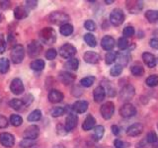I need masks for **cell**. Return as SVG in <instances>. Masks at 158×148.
<instances>
[{"label": "cell", "mask_w": 158, "mask_h": 148, "mask_svg": "<svg viewBox=\"0 0 158 148\" xmlns=\"http://www.w3.org/2000/svg\"><path fill=\"white\" fill-rule=\"evenodd\" d=\"M6 49V42L2 35H0V53H3Z\"/></svg>", "instance_id": "c3c4849f"}, {"label": "cell", "mask_w": 158, "mask_h": 148, "mask_svg": "<svg viewBox=\"0 0 158 148\" xmlns=\"http://www.w3.org/2000/svg\"><path fill=\"white\" fill-rule=\"evenodd\" d=\"M135 89L132 85H126L125 87L122 88V90L120 92V99L122 101H125V102H127L130 101L131 99L135 96Z\"/></svg>", "instance_id": "ba28073f"}, {"label": "cell", "mask_w": 158, "mask_h": 148, "mask_svg": "<svg viewBox=\"0 0 158 148\" xmlns=\"http://www.w3.org/2000/svg\"><path fill=\"white\" fill-rule=\"evenodd\" d=\"M131 60V54L128 51H120L118 52L117 56V64L121 65L123 67H125L127 65V63Z\"/></svg>", "instance_id": "e0dca14e"}, {"label": "cell", "mask_w": 158, "mask_h": 148, "mask_svg": "<svg viewBox=\"0 0 158 148\" xmlns=\"http://www.w3.org/2000/svg\"><path fill=\"white\" fill-rule=\"evenodd\" d=\"M84 60L87 63L90 64H96L100 60V54H98L95 51H86L83 56Z\"/></svg>", "instance_id": "ffe728a7"}, {"label": "cell", "mask_w": 158, "mask_h": 148, "mask_svg": "<svg viewBox=\"0 0 158 148\" xmlns=\"http://www.w3.org/2000/svg\"><path fill=\"white\" fill-rule=\"evenodd\" d=\"M142 59H143V61H144V63L149 68L155 67L157 59L155 58V56H153L152 53H150V52H144V53L142 54Z\"/></svg>", "instance_id": "603a6c76"}, {"label": "cell", "mask_w": 158, "mask_h": 148, "mask_svg": "<svg viewBox=\"0 0 158 148\" xmlns=\"http://www.w3.org/2000/svg\"><path fill=\"white\" fill-rule=\"evenodd\" d=\"M65 108L63 107H56L53 108L52 110V116L53 117H60L62 115H64V113H65Z\"/></svg>", "instance_id": "60d3db41"}, {"label": "cell", "mask_w": 158, "mask_h": 148, "mask_svg": "<svg viewBox=\"0 0 158 148\" xmlns=\"http://www.w3.org/2000/svg\"><path fill=\"white\" fill-rule=\"evenodd\" d=\"M28 16V11L24 6H18L14 10V17L17 20H22Z\"/></svg>", "instance_id": "d4e9b609"}, {"label": "cell", "mask_w": 158, "mask_h": 148, "mask_svg": "<svg viewBox=\"0 0 158 148\" xmlns=\"http://www.w3.org/2000/svg\"><path fill=\"white\" fill-rule=\"evenodd\" d=\"M105 3H107V4H112V3H114V0H106Z\"/></svg>", "instance_id": "91938a15"}, {"label": "cell", "mask_w": 158, "mask_h": 148, "mask_svg": "<svg viewBox=\"0 0 158 148\" xmlns=\"http://www.w3.org/2000/svg\"><path fill=\"white\" fill-rule=\"evenodd\" d=\"M59 54L65 59H71L76 54V48L70 43H65L59 48Z\"/></svg>", "instance_id": "5b68a950"}, {"label": "cell", "mask_w": 158, "mask_h": 148, "mask_svg": "<svg viewBox=\"0 0 158 148\" xmlns=\"http://www.w3.org/2000/svg\"><path fill=\"white\" fill-rule=\"evenodd\" d=\"M157 134L155 131H149L146 134V137H145V140L147 143H150V144H153L156 140H157Z\"/></svg>", "instance_id": "7bdbcfd3"}, {"label": "cell", "mask_w": 158, "mask_h": 148, "mask_svg": "<svg viewBox=\"0 0 158 148\" xmlns=\"http://www.w3.org/2000/svg\"><path fill=\"white\" fill-rule=\"evenodd\" d=\"M87 109H88V102L87 101H83V100L76 101L71 107V110L73 112L77 113H85L87 111Z\"/></svg>", "instance_id": "ac0fdd59"}, {"label": "cell", "mask_w": 158, "mask_h": 148, "mask_svg": "<svg viewBox=\"0 0 158 148\" xmlns=\"http://www.w3.org/2000/svg\"><path fill=\"white\" fill-rule=\"evenodd\" d=\"M123 66L121 65H118V64L116 63V65H114L112 68H111V70H110V74L112 76L114 77H118V76H120L122 72H123Z\"/></svg>", "instance_id": "f35d334b"}, {"label": "cell", "mask_w": 158, "mask_h": 148, "mask_svg": "<svg viewBox=\"0 0 158 148\" xmlns=\"http://www.w3.org/2000/svg\"><path fill=\"white\" fill-rule=\"evenodd\" d=\"M105 96H106V90L103 86H98L93 92L94 101L96 103L103 102V100L105 99Z\"/></svg>", "instance_id": "44dd1931"}, {"label": "cell", "mask_w": 158, "mask_h": 148, "mask_svg": "<svg viewBox=\"0 0 158 148\" xmlns=\"http://www.w3.org/2000/svg\"><path fill=\"white\" fill-rule=\"evenodd\" d=\"M84 41H85V43L91 47H95L96 44H97L96 38L94 37L92 34H85L84 35Z\"/></svg>", "instance_id": "1f68e13d"}, {"label": "cell", "mask_w": 158, "mask_h": 148, "mask_svg": "<svg viewBox=\"0 0 158 148\" xmlns=\"http://www.w3.org/2000/svg\"><path fill=\"white\" fill-rule=\"evenodd\" d=\"M100 112H101V115H102L103 118H105V120H110V118L113 117L114 113H115V105H114L113 102H107L101 106Z\"/></svg>", "instance_id": "8992f818"}, {"label": "cell", "mask_w": 158, "mask_h": 148, "mask_svg": "<svg viewBox=\"0 0 158 148\" xmlns=\"http://www.w3.org/2000/svg\"><path fill=\"white\" fill-rule=\"evenodd\" d=\"M131 71L135 76H142L144 74V69L140 65H133L131 68Z\"/></svg>", "instance_id": "ab89813d"}, {"label": "cell", "mask_w": 158, "mask_h": 148, "mask_svg": "<svg viewBox=\"0 0 158 148\" xmlns=\"http://www.w3.org/2000/svg\"><path fill=\"white\" fill-rule=\"evenodd\" d=\"M0 143L7 148H11L13 147L14 143H15V138L12 134H10L8 132H2L0 134Z\"/></svg>", "instance_id": "4fadbf2b"}, {"label": "cell", "mask_w": 158, "mask_h": 148, "mask_svg": "<svg viewBox=\"0 0 158 148\" xmlns=\"http://www.w3.org/2000/svg\"><path fill=\"white\" fill-rule=\"evenodd\" d=\"M114 145H115L116 148H126V143L122 141L121 139H116L114 141Z\"/></svg>", "instance_id": "f5cc1de1"}, {"label": "cell", "mask_w": 158, "mask_h": 148, "mask_svg": "<svg viewBox=\"0 0 158 148\" xmlns=\"http://www.w3.org/2000/svg\"><path fill=\"white\" fill-rule=\"evenodd\" d=\"M9 60L6 57L0 58V73H6L9 70Z\"/></svg>", "instance_id": "836d02e7"}, {"label": "cell", "mask_w": 158, "mask_h": 148, "mask_svg": "<svg viewBox=\"0 0 158 148\" xmlns=\"http://www.w3.org/2000/svg\"><path fill=\"white\" fill-rule=\"evenodd\" d=\"M118 52L117 51H109L105 56V61L107 64H112L117 60Z\"/></svg>", "instance_id": "e575fe53"}, {"label": "cell", "mask_w": 158, "mask_h": 148, "mask_svg": "<svg viewBox=\"0 0 158 148\" xmlns=\"http://www.w3.org/2000/svg\"><path fill=\"white\" fill-rule=\"evenodd\" d=\"M23 122V118L18 115H12L10 117V123L13 126H20Z\"/></svg>", "instance_id": "8d00e7d4"}, {"label": "cell", "mask_w": 158, "mask_h": 148, "mask_svg": "<svg viewBox=\"0 0 158 148\" xmlns=\"http://www.w3.org/2000/svg\"><path fill=\"white\" fill-rule=\"evenodd\" d=\"M125 21V14L121 9H114L110 14V22L114 26H120Z\"/></svg>", "instance_id": "277c9868"}, {"label": "cell", "mask_w": 158, "mask_h": 148, "mask_svg": "<svg viewBox=\"0 0 158 148\" xmlns=\"http://www.w3.org/2000/svg\"><path fill=\"white\" fill-rule=\"evenodd\" d=\"M78 66H79V60L77 58L69 59V60L66 61L65 64H64V67H65L66 69H68V70H72V71L77 70Z\"/></svg>", "instance_id": "f546056e"}, {"label": "cell", "mask_w": 158, "mask_h": 148, "mask_svg": "<svg viewBox=\"0 0 158 148\" xmlns=\"http://www.w3.org/2000/svg\"><path fill=\"white\" fill-rule=\"evenodd\" d=\"M10 2L9 1H1L0 2V7H1L2 9H7L10 7Z\"/></svg>", "instance_id": "9f6ffc18"}, {"label": "cell", "mask_w": 158, "mask_h": 148, "mask_svg": "<svg viewBox=\"0 0 158 148\" xmlns=\"http://www.w3.org/2000/svg\"><path fill=\"white\" fill-rule=\"evenodd\" d=\"M108 84H107V89H108V95L109 96H111V97H113V96H115L116 95V91H115V89H114L112 86H111V84H110V82H107Z\"/></svg>", "instance_id": "db71d44e"}, {"label": "cell", "mask_w": 158, "mask_h": 148, "mask_svg": "<svg viewBox=\"0 0 158 148\" xmlns=\"http://www.w3.org/2000/svg\"><path fill=\"white\" fill-rule=\"evenodd\" d=\"M48 21L51 22L52 24L62 26V25L67 24V22L69 21V16L67 14L63 13V12L56 11V12H52L48 16Z\"/></svg>", "instance_id": "7a4b0ae2"}, {"label": "cell", "mask_w": 158, "mask_h": 148, "mask_svg": "<svg viewBox=\"0 0 158 148\" xmlns=\"http://www.w3.org/2000/svg\"><path fill=\"white\" fill-rule=\"evenodd\" d=\"M33 99H34V97L32 95H27L25 98H23V102H24L25 107H28L29 105H31V103L33 102Z\"/></svg>", "instance_id": "816d5d0a"}, {"label": "cell", "mask_w": 158, "mask_h": 148, "mask_svg": "<svg viewBox=\"0 0 158 148\" xmlns=\"http://www.w3.org/2000/svg\"><path fill=\"white\" fill-rule=\"evenodd\" d=\"M133 34H135V28L132 26H127L123 31V38H130V37L133 36Z\"/></svg>", "instance_id": "ee69618b"}, {"label": "cell", "mask_w": 158, "mask_h": 148, "mask_svg": "<svg viewBox=\"0 0 158 148\" xmlns=\"http://www.w3.org/2000/svg\"><path fill=\"white\" fill-rule=\"evenodd\" d=\"M151 148H158V138H157V140L152 144Z\"/></svg>", "instance_id": "680465c9"}, {"label": "cell", "mask_w": 158, "mask_h": 148, "mask_svg": "<svg viewBox=\"0 0 158 148\" xmlns=\"http://www.w3.org/2000/svg\"><path fill=\"white\" fill-rule=\"evenodd\" d=\"M0 22H1V14H0Z\"/></svg>", "instance_id": "94428289"}, {"label": "cell", "mask_w": 158, "mask_h": 148, "mask_svg": "<svg viewBox=\"0 0 158 148\" xmlns=\"http://www.w3.org/2000/svg\"><path fill=\"white\" fill-rule=\"evenodd\" d=\"M101 46H102L103 49L110 51L114 47H115L116 41H115V39L111 36H105L101 41Z\"/></svg>", "instance_id": "2e32d148"}, {"label": "cell", "mask_w": 158, "mask_h": 148, "mask_svg": "<svg viewBox=\"0 0 158 148\" xmlns=\"http://www.w3.org/2000/svg\"><path fill=\"white\" fill-rule=\"evenodd\" d=\"M84 27H85V29H87L88 31H95L96 30V24L94 21H92V20H87V21L84 23Z\"/></svg>", "instance_id": "f6af8a7d"}, {"label": "cell", "mask_w": 158, "mask_h": 148, "mask_svg": "<svg viewBox=\"0 0 158 148\" xmlns=\"http://www.w3.org/2000/svg\"><path fill=\"white\" fill-rule=\"evenodd\" d=\"M43 49L42 44L37 41H33L28 44L27 47V52L30 57H36L41 53Z\"/></svg>", "instance_id": "9c48e42d"}, {"label": "cell", "mask_w": 158, "mask_h": 148, "mask_svg": "<svg viewBox=\"0 0 158 148\" xmlns=\"http://www.w3.org/2000/svg\"><path fill=\"white\" fill-rule=\"evenodd\" d=\"M8 120L4 116L0 115V128H5L8 126Z\"/></svg>", "instance_id": "681fc988"}, {"label": "cell", "mask_w": 158, "mask_h": 148, "mask_svg": "<svg viewBox=\"0 0 158 148\" xmlns=\"http://www.w3.org/2000/svg\"><path fill=\"white\" fill-rule=\"evenodd\" d=\"M59 80H60L64 85H70L75 80V76L67 71H60L59 72Z\"/></svg>", "instance_id": "d6986e66"}, {"label": "cell", "mask_w": 158, "mask_h": 148, "mask_svg": "<svg viewBox=\"0 0 158 148\" xmlns=\"http://www.w3.org/2000/svg\"><path fill=\"white\" fill-rule=\"evenodd\" d=\"M44 65H46V63H44V61L43 60V59H36V60L31 62L30 67H31L35 71H41L44 68Z\"/></svg>", "instance_id": "f1b7e54d"}, {"label": "cell", "mask_w": 158, "mask_h": 148, "mask_svg": "<svg viewBox=\"0 0 158 148\" xmlns=\"http://www.w3.org/2000/svg\"><path fill=\"white\" fill-rule=\"evenodd\" d=\"M35 142L34 140H29V139H23L21 142H20V146L23 147V148H30L34 146Z\"/></svg>", "instance_id": "7dc6e473"}, {"label": "cell", "mask_w": 158, "mask_h": 148, "mask_svg": "<svg viewBox=\"0 0 158 148\" xmlns=\"http://www.w3.org/2000/svg\"><path fill=\"white\" fill-rule=\"evenodd\" d=\"M56 56H57V51L54 48H49L46 52V57L48 60H52V59L56 57Z\"/></svg>", "instance_id": "bcb514c9"}, {"label": "cell", "mask_w": 158, "mask_h": 148, "mask_svg": "<svg viewBox=\"0 0 158 148\" xmlns=\"http://www.w3.org/2000/svg\"><path fill=\"white\" fill-rule=\"evenodd\" d=\"M104 132H105V128L102 125H98L94 128L93 134H92V138L94 141H99L102 139V137L104 135Z\"/></svg>", "instance_id": "484cf974"}, {"label": "cell", "mask_w": 158, "mask_h": 148, "mask_svg": "<svg viewBox=\"0 0 158 148\" xmlns=\"http://www.w3.org/2000/svg\"><path fill=\"white\" fill-rule=\"evenodd\" d=\"M126 3L127 9L131 14H136L141 11V9L143 8V2L138 1V0H131V1L130 0V1H127Z\"/></svg>", "instance_id": "7c38bea8"}, {"label": "cell", "mask_w": 158, "mask_h": 148, "mask_svg": "<svg viewBox=\"0 0 158 148\" xmlns=\"http://www.w3.org/2000/svg\"><path fill=\"white\" fill-rule=\"evenodd\" d=\"M59 32L62 35V36H70V35L73 33V27L71 26L70 24H65V25H62L59 28Z\"/></svg>", "instance_id": "4dcf8cb0"}, {"label": "cell", "mask_w": 158, "mask_h": 148, "mask_svg": "<svg viewBox=\"0 0 158 148\" xmlns=\"http://www.w3.org/2000/svg\"><path fill=\"white\" fill-rule=\"evenodd\" d=\"M26 7H28L29 9H34V8H36L37 7V5H38V1H36V0H27L26 1Z\"/></svg>", "instance_id": "f907efd6"}, {"label": "cell", "mask_w": 158, "mask_h": 148, "mask_svg": "<svg viewBox=\"0 0 158 148\" xmlns=\"http://www.w3.org/2000/svg\"><path fill=\"white\" fill-rule=\"evenodd\" d=\"M149 44L152 48H156L158 49V39H152L149 42Z\"/></svg>", "instance_id": "11a10c76"}, {"label": "cell", "mask_w": 158, "mask_h": 148, "mask_svg": "<svg viewBox=\"0 0 158 148\" xmlns=\"http://www.w3.org/2000/svg\"><path fill=\"white\" fill-rule=\"evenodd\" d=\"M48 98L51 103L57 104V103H60L63 100V94L58 90H52L48 93Z\"/></svg>", "instance_id": "7402d4cb"}, {"label": "cell", "mask_w": 158, "mask_h": 148, "mask_svg": "<svg viewBox=\"0 0 158 148\" xmlns=\"http://www.w3.org/2000/svg\"><path fill=\"white\" fill-rule=\"evenodd\" d=\"M157 127H158V125H157Z\"/></svg>", "instance_id": "6125c7cd"}, {"label": "cell", "mask_w": 158, "mask_h": 148, "mask_svg": "<svg viewBox=\"0 0 158 148\" xmlns=\"http://www.w3.org/2000/svg\"><path fill=\"white\" fill-rule=\"evenodd\" d=\"M77 122H78V117L76 115H74V113H68L65 120V125H64L66 131H70L73 128H75L77 125Z\"/></svg>", "instance_id": "9a60e30c"}, {"label": "cell", "mask_w": 158, "mask_h": 148, "mask_svg": "<svg viewBox=\"0 0 158 148\" xmlns=\"http://www.w3.org/2000/svg\"><path fill=\"white\" fill-rule=\"evenodd\" d=\"M120 115L123 117H126V118L135 117L136 115V109L132 104L126 103V104H123L120 109Z\"/></svg>", "instance_id": "52a82bcc"}, {"label": "cell", "mask_w": 158, "mask_h": 148, "mask_svg": "<svg viewBox=\"0 0 158 148\" xmlns=\"http://www.w3.org/2000/svg\"><path fill=\"white\" fill-rule=\"evenodd\" d=\"M25 56V48L21 44H16L11 51V60L15 63H21Z\"/></svg>", "instance_id": "3957f363"}, {"label": "cell", "mask_w": 158, "mask_h": 148, "mask_svg": "<svg viewBox=\"0 0 158 148\" xmlns=\"http://www.w3.org/2000/svg\"><path fill=\"white\" fill-rule=\"evenodd\" d=\"M40 133V130L37 125H30L25 130L23 136L24 139H29V140H35L37 139Z\"/></svg>", "instance_id": "30bf717a"}, {"label": "cell", "mask_w": 158, "mask_h": 148, "mask_svg": "<svg viewBox=\"0 0 158 148\" xmlns=\"http://www.w3.org/2000/svg\"><path fill=\"white\" fill-rule=\"evenodd\" d=\"M143 131V125H141V123L137 122V123H133V125H131V126L127 127V134L128 136H138L139 134H141Z\"/></svg>", "instance_id": "5bb4252c"}, {"label": "cell", "mask_w": 158, "mask_h": 148, "mask_svg": "<svg viewBox=\"0 0 158 148\" xmlns=\"http://www.w3.org/2000/svg\"><path fill=\"white\" fill-rule=\"evenodd\" d=\"M9 106L15 111H21L22 108L25 107L24 102L21 99H12V100L9 102Z\"/></svg>", "instance_id": "83f0119b"}, {"label": "cell", "mask_w": 158, "mask_h": 148, "mask_svg": "<svg viewBox=\"0 0 158 148\" xmlns=\"http://www.w3.org/2000/svg\"><path fill=\"white\" fill-rule=\"evenodd\" d=\"M41 117H42V113L40 110H35L33 111L30 115L28 116V121H38L41 120Z\"/></svg>", "instance_id": "d6a6232c"}, {"label": "cell", "mask_w": 158, "mask_h": 148, "mask_svg": "<svg viewBox=\"0 0 158 148\" xmlns=\"http://www.w3.org/2000/svg\"><path fill=\"white\" fill-rule=\"evenodd\" d=\"M10 90H11V92L14 95H21L25 90L24 84L21 79H19V78L13 79L11 84H10Z\"/></svg>", "instance_id": "8fae6325"}, {"label": "cell", "mask_w": 158, "mask_h": 148, "mask_svg": "<svg viewBox=\"0 0 158 148\" xmlns=\"http://www.w3.org/2000/svg\"><path fill=\"white\" fill-rule=\"evenodd\" d=\"M112 130H113V133L115 135H118V133H120V128H118V126H117V125H113Z\"/></svg>", "instance_id": "6f0895ef"}, {"label": "cell", "mask_w": 158, "mask_h": 148, "mask_svg": "<svg viewBox=\"0 0 158 148\" xmlns=\"http://www.w3.org/2000/svg\"><path fill=\"white\" fill-rule=\"evenodd\" d=\"M95 123H96L95 117H94L92 115H88L87 117L85 118V121H84L83 125H82L83 130L88 131V130H92V128H93L94 126H95Z\"/></svg>", "instance_id": "cb8c5ba5"}, {"label": "cell", "mask_w": 158, "mask_h": 148, "mask_svg": "<svg viewBox=\"0 0 158 148\" xmlns=\"http://www.w3.org/2000/svg\"><path fill=\"white\" fill-rule=\"evenodd\" d=\"M145 18L149 23H156L158 21V11H156V10H147L145 12Z\"/></svg>", "instance_id": "4316f807"}, {"label": "cell", "mask_w": 158, "mask_h": 148, "mask_svg": "<svg viewBox=\"0 0 158 148\" xmlns=\"http://www.w3.org/2000/svg\"><path fill=\"white\" fill-rule=\"evenodd\" d=\"M128 47V41L127 39V38H120L118 39V47L122 49V51H125V49H127Z\"/></svg>", "instance_id": "b9f144b4"}, {"label": "cell", "mask_w": 158, "mask_h": 148, "mask_svg": "<svg viewBox=\"0 0 158 148\" xmlns=\"http://www.w3.org/2000/svg\"><path fill=\"white\" fill-rule=\"evenodd\" d=\"M145 83H146V85L149 87L157 86L158 85V75L153 74V75H150L149 77H147V79L145 80Z\"/></svg>", "instance_id": "d590c367"}, {"label": "cell", "mask_w": 158, "mask_h": 148, "mask_svg": "<svg viewBox=\"0 0 158 148\" xmlns=\"http://www.w3.org/2000/svg\"><path fill=\"white\" fill-rule=\"evenodd\" d=\"M40 39L44 44H52L56 41V33L52 28L46 27L39 33Z\"/></svg>", "instance_id": "6da1fadb"}, {"label": "cell", "mask_w": 158, "mask_h": 148, "mask_svg": "<svg viewBox=\"0 0 158 148\" xmlns=\"http://www.w3.org/2000/svg\"><path fill=\"white\" fill-rule=\"evenodd\" d=\"M94 81H95V77L94 76H87L85 78H82L80 80V84L83 87H90L93 85Z\"/></svg>", "instance_id": "74e56055"}]
</instances>
